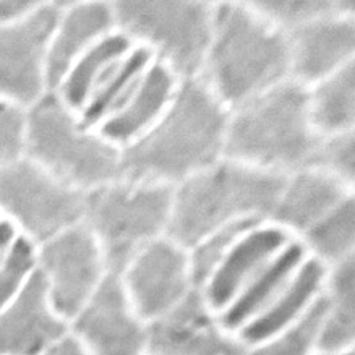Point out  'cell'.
Returning a JSON list of instances; mask_svg holds the SVG:
<instances>
[{"label": "cell", "mask_w": 355, "mask_h": 355, "mask_svg": "<svg viewBox=\"0 0 355 355\" xmlns=\"http://www.w3.org/2000/svg\"><path fill=\"white\" fill-rule=\"evenodd\" d=\"M326 310L324 295L299 321L260 344L250 345L247 355H315L321 320Z\"/></svg>", "instance_id": "27"}, {"label": "cell", "mask_w": 355, "mask_h": 355, "mask_svg": "<svg viewBox=\"0 0 355 355\" xmlns=\"http://www.w3.org/2000/svg\"><path fill=\"white\" fill-rule=\"evenodd\" d=\"M306 252L297 239L287 243L248 284L235 297L232 304L219 313V321L230 333L239 331L261 315L272 300L286 289L302 263L306 260Z\"/></svg>", "instance_id": "21"}, {"label": "cell", "mask_w": 355, "mask_h": 355, "mask_svg": "<svg viewBox=\"0 0 355 355\" xmlns=\"http://www.w3.org/2000/svg\"><path fill=\"white\" fill-rule=\"evenodd\" d=\"M216 2L117 0V30L180 81L198 78L213 36Z\"/></svg>", "instance_id": "6"}, {"label": "cell", "mask_w": 355, "mask_h": 355, "mask_svg": "<svg viewBox=\"0 0 355 355\" xmlns=\"http://www.w3.org/2000/svg\"><path fill=\"white\" fill-rule=\"evenodd\" d=\"M320 141L309 117V88L289 78L230 110L224 157L289 175L310 166Z\"/></svg>", "instance_id": "4"}, {"label": "cell", "mask_w": 355, "mask_h": 355, "mask_svg": "<svg viewBox=\"0 0 355 355\" xmlns=\"http://www.w3.org/2000/svg\"><path fill=\"white\" fill-rule=\"evenodd\" d=\"M133 46L135 44L125 35L119 30L114 31L81 55L62 76L52 93L73 112L81 114L109 71L132 51Z\"/></svg>", "instance_id": "23"}, {"label": "cell", "mask_w": 355, "mask_h": 355, "mask_svg": "<svg viewBox=\"0 0 355 355\" xmlns=\"http://www.w3.org/2000/svg\"><path fill=\"white\" fill-rule=\"evenodd\" d=\"M309 167L355 187V132L321 138Z\"/></svg>", "instance_id": "30"}, {"label": "cell", "mask_w": 355, "mask_h": 355, "mask_svg": "<svg viewBox=\"0 0 355 355\" xmlns=\"http://www.w3.org/2000/svg\"><path fill=\"white\" fill-rule=\"evenodd\" d=\"M326 310L316 354L343 355L355 347V257L328 268L323 287Z\"/></svg>", "instance_id": "22"}, {"label": "cell", "mask_w": 355, "mask_h": 355, "mask_svg": "<svg viewBox=\"0 0 355 355\" xmlns=\"http://www.w3.org/2000/svg\"><path fill=\"white\" fill-rule=\"evenodd\" d=\"M354 195V187L323 171L305 167L286 177L270 223L299 239Z\"/></svg>", "instance_id": "17"}, {"label": "cell", "mask_w": 355, "mask_h": 355, "mask_svg": "<svg viewBox=\"0 0 355 355\" xmlns=\"http://www.w3.org/2000/svg\"><path fill=\"white\" fill-rule=\"evenodd\" d=\"M343 355H355V352L352 350V352H347V354H343Z\"/></svg>", "instance_id": "35"}, {"label": "cell", "mask_w": 355, "mask_h": 355, "mask_svg": "<svg viewBox=\"0 0 355 355\" xmlns=\"http://www.w3.org/2000/svg\"><path fill=\"white\" fill-rule=\"evenodd\" d=\"M306 255L324 268L355 257V195L297 239Z\"/></svg>", "instance_id": "26"}, {"label": "cell", "mask_w": 355, "mask_h": 355, "mask_svg": "<svg viewBox=\"0 0 355 355\" xmlns=\"http://www.w3.org/2000/svg\"><path fill=\"white\" fill-rule=\"evenodd\" d=\"M26 157L85 195L122 177V150L54 93L28 109Z\"/></svg>", "instance_id": "5"}, {"label": "cell", "mask_w": 355, "mask_h": 355, "mask_svg": "<svg viewBox=\"0 0 355 355\" xmlns=\"http://www.w3.org/2000/svg\"><path fill=\"white\" fill-rule=\"evenodd\" d=\"M247 349L224 328L198 289L148 324L146 355H247Z\"/></svg>", "instance_id": "13"}, {"label": "cell", "mask_w": 355, "mask_h": 355, "mask_svg": "<svg viewBox=\"0 0 355 355\" xmlns=\"http://www.w3.org/2000/svg\"><path fill=\"white\" fill-rule=\"evenodd\" d=\"M326 271L321 263L306 257L299 271L272 304L237 333L247 347L272 338L299 321L323 294Z\"/></svg>", "instance_id": "20"}, {"label": "cell", "mask_w": 355, "mask_h": 355, "mask_svg": "<svg viewBox=\"0 0 355 355\" xmlns=\"http://www.w3.org/2000/svg\"><path fill=\"white\" fill-rule=\"evenodd\" d=\"M180 80L153 60L122 107L98 127V132L119 150L133 145L159 122L174 99Z\"/></svg>", "instance_id": "19"}, {"label": "cell", "mask_w": 355, "mask_h": 355, "mask_svg": "<svg viewBox=\"0 0 355 355\" xmlns=\"http://www.w3.org/2000/svg\"><path fill=\"white\" fill-rule=\"evenodd\" d=\"M69 331L88 355H146L148 323L133 309L114 272L69 321Z\"/></svg>", "instance_id": "12"}, {"label": "cell", "mask_w": 355, "mask_h": 355, "mask_svg": "<svg viewBox=\"0 0 355 355\" xmlns=\"http://www.w3.org/2000/svg\"><path fill=\"white\" fill-rule=\"evenodd\" d=\"M36 271L52 306L67 323L110 272L98 241L83 223L36 245Z\"/></svg>", "instance_id": "9"}, {"label": "cell", "mask_w": 355, "mask_h": 355, "mask_svg": "<svg viewBox=\"0 0 355 355\" xmlns=\"http://www.w3.org/2000/svg\"><path fill=\"white\" fill-rule=\"evenodd\" d=\"M286 177L223 157L172 189L166 237L190 250L216 230L270 220Z\"/></svg>", "instance_id": "3"}, {"label": "cell", "mask_w": 355, "mask_h": 355, "mask_svg": "<svg viewBox=\"0 0 355 355\" xmlns=\"http://www.w3.org/2000/svg\"><path fill=\"white\" fill-rule=\"evenodd\" d=\"M153 60L155 59L145 47L133 46L132 51L109 71L89 103L81 110L80 117L88 125L98 128L130 98Z\"/></svg>", "instance_id": "25"}, {"label": "cell", "mask_w": 355, "mask_h": 355, "mask_svg": "<svg viewBox=\"0 0 355 355\" xmlns=\"http://www.w3.org/2000/svg\"><path fill=\"white\" fill-rule=\"evenodd\" d=\"M69 333V323L57 313L40 275L12 304L0 310V355H41Z\"/></svg>", "instance_id": "16"}, {"label": "cell", "mask_w": 355, "mask_h": 355, "mask_svg": "<svg viewBox=\"0 0 355 355\" xmlns=\"http://www.w3.org/2000/svg\"><path fill=\"white\" fill-rule=\"evenodd\" d=\"M85 196L28 157L0 171V218L35 245L80 224Z\"/></svg>", "instance_id": "8"}, {"label": "cell", "mask_w": 355, "mask_h": 355, "mask_svg": "<svg viewBox=\"0 0 355 355\" xmlns=\"http://www.w3.org/2000/svg\"><path fill=\"white\" fill-rule=\"evenodd\" d=\"M60 2H42L25 20L0 25V99L30 109L49 89L47 59Z\"/></svg>", "instance_id": "10"}, {"label": "cell", "mask_w": 355, "mask_h": 355, "mask_svg": "<svg viewBox=\"0 0 355 355\" xmlns=\"http://www.w3.org/2000/svg\"><path fill=\"white\" fill-rule=\"evenodd\" d=\"M286 230L270 220L253 224L235 241L198 289L216 313H223L248 282L289 243Z\"/></svg>", "instance_id": "15"}, {"label": "cell", "mask_w": 355, "mask_h": 355, "mask_svg": "<svg viewBox=\"0 0 355 355\" xmlns=\"http://www.w3.org/2000/svg\"><path fill=\"white\" fill-rule=\"evenodd\" d=\"M198 78L230 110L291 78L289 40L250 2H216L213 36Z\"/></svg>", "instance_id": "2"}, {"label": "cell", "mask_w": 355, "mask_h": 355, "mask_svg": "<svg viewBox=\"0 0 355 355\" xmlns=\"http://www.w3.org/2000/svg\"><path fill=\"white\" fill-rule=\"evenodd\" d=\"M62 10L51 40L47 78L51 93L71 65L105 36L117 31L112 2H60Z\"/></svg>", "instance_id": "18"}, {"label": "cell", "mask_w": 355, "mask_h": 355, "mask_svg": "<svg viewBox=\"0 0 355 355\" xmlns=\"http://www.w3.org/2000/svg\"><path fill=\"white\" fill-rule=\"evenodd\" d=\"M315 355H321V354H315Z\"/></svg>", "instance_id": "36"}, {"label": "cell", "mask_w": 355, "mask_h": 355, "mask_svg": "<svg viewBox=\"0 0 355 355\" xmlns=\"http://www.w3.org/2000/svg\"><path fill=\"white\" fill-rule=\"evenodd\" d=\"M119 277L133 309L148 324L196 291L189 250L166 235L138 252Z\"/></svg>", "instance_id": "11"}, {"label": "cell", "mask_w": 355, "mask_h": 355, "mask_svg": "<svg viewBox=\"0 0 355 355\" xmlns=\"http://www.w3.org/2000/svg\"><path fill=\"white\" fill-rule=\"evenodd\" d=\"M250 6L287 35L297 26L305 25L315 18L336 10L340 2H331V0H250Z\"/></svg>", "instance_id": "28"}, {"label": "cell", "mask_w": 355, "mask_h": 355, "mask_svg": "<svg viewBox=\"0 0 355 355\" xmlns=\"http://www.w3.org/2000/svg\"><path fill=\"white\" fill-rule=\"evenodd\" d=\"M309 117L321 138L355 132V60L310 86Z\"/></svg>", "instance_id": "24"}, {"label": "cell", "mask_w": 355, "mask_h": 355, "mask_svg": "<svg viewBox=\"0 0 355 355\" xmlns=\"http://www.w3.org/2000/svg\"><path fill=\"white\" fill-rule=\"evenodd\" d=\"M40 0H0V25L25 20L41 7Z\"/></svg>", "instance_id": "32"}, {"label": "cell", "mask_w": 355, "mask_h": 355, "mask_svg": "<svg viewBox=\"0 0 355 355\" xmlns=\"http://www.w3.org/2000/svg\"><path fill=\"white\" fill-rule=\"evenodd\" d=\"M172 187L121 179L85 196L83 223L98 241L110 272L121 275L146 245L164 237Z\"/></svg>", "instance_id": "7"}, {"label": "cell", "mask_w": 355, "mask_h": 355, "mask_svg": "<svg viewBox=\"0 0 355 355\" xmlns=\"http://www.w3.org/2000/svg\"><path fill=\"white\" fill-rule=\"evenodd\" d=\"M354 6L340 2L336 10L287 33L291 80L310 88L355 60Z\"/></svg>", "instance_id": "14"}, {"label": "cell", "mask_w": 355, "mask_h": 355, "mask_svg": "<svg viewBox=\"0 0 355 355\" xmlns=\"http://www.w3.org/2000/svg\"><path fill=\"white\" fill-rule=\"evenodd\" d=\"M41 355H88V352L78 343V339L69 331L59 340H55L51 347H47Z\"/></svg>", "instance_id": "33"}, {"label": "cell", "mask_w": 355, "mask_h": 355, "mask_svg": "<svg viewBox=\"0 0 355 355\" xmlns=\"http://www.w3.org/2000/svg\"><path fill=\"white\" fill-rule=\"evenodd\" d=\"M229 109L200 78L180 81L159 122L122 150V177L177 187L224 157Z\"/></svg>", "instance_id": "1"}, {"label": "cell", "mask_w": 355, "mask_h": 355, "mask_svg": "<svg viewBox=\"0 0 355 355\" xmlns=\"http://www.w3.org/2000/svg\"><path fill=\"white\" fill-rule=\"evenodd\" d=\"M28 109L0 99V171L26 157Z\"/></svg>", "instance_id": "31"}, {"label": "cell", "mask_w": 355, "mask_h": 355, "mask_svg": "<svg viewBox=\"0 0 355 355\" xmlns=\"http://www.w3.org/2000/svg\"><path fill=\"white\" fill-rule=\"evenodd\" d=\"M17 237L18 232L15 227L0 218V265L6 260V257L8 255V252H10L13 243H15Z\"/></svg>", "instance_id": "34"}, {"label": "cell", "mask_w": 355, "mask_h": 355, "mask_svg": "<svg viewBox=\"0 0 355 355\" xmlns=\"http://www.w3.org/2000/svg\"><path fill=\"white\" fill-rule=\"evenodd\" d=\"M36 275V245L18 235L0 265V310L12 304Z\"/></svg>", "instance_id": "29"}]
</instances>
